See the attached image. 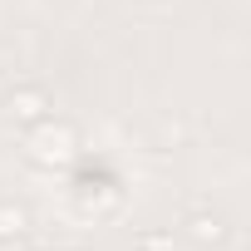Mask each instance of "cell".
<instances>
[{
    "mask_svg": "<svg viewBox=\"0 0 251 251\" xmlns=\"http://www.w3.org/2000/svg\"><path fill=\"white\" fill-rule=\"evenodd\" d=\"M69 153H74V128L69 123H45V133H35V143H30L35 163H64Z\"/></svg>",
    "mask_w": 251,
    "mask_h": 251,
    "instance_id": "cell-1",
    "label": "cell"
},
{
    "mask_svg": "<svg viewBox=\"0 0 251 251\" xmlns=\"http://www.w3.org/2000/svg\"><path fill=\"white\" fill-rule=\"evenodd\" d=\"M10 113L20 123H45L50 118V94L45 89H15L10 94Z\"/></svg>",
    "mask_w": 251,
    "mask_h": 251,
    "instance_id": "cell-2",
    "label": "cell"
},
{
    "mask_svg": "<svg viewBox=\"0 0 251 251\" xmlns=\"http://www.w3.org/2000/svg\"><path fill=\"white\" fill-rule=\"evenodd\" d=\"M20 231H25V212L0 207V241H10V236H20Z\"/></svg>",
    "mask_w": 251,
    "mask_h": 251,
    "instance_id": "cell-3",
    "label": "cell"
},
{
    "mask_svg": "<svg viewBox=\"0 0 251 251\" xmlns=\"http://www.w3.org/2000/svg\"><path fill=\"white\" fill-rule=\"evenodd\" d=\"M138 251H173V236H163V231H148V236L138 241Z\"/></svg>",
    "mask_w": 251,
    "mask_h": 251,
    "instance_id": "cell-4",
    "label": "cell"
},
{
    "mask_svg": "<svg viewBox=\"0 0 251 251\" xmlns=\"http://www.w3.org/2000/svg\"><path fill=\"white\" fill-rule=\"evenodd\" d=\"M197 236H202V241H207V236L217 241V236H222V226H217V222H207V217H197Z\"/></svg>",
    "mask_w": 251,
    "mask_h": 251,
    "instance_id": "cell-5",
    "label": "cell"
}]
</instances>
